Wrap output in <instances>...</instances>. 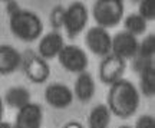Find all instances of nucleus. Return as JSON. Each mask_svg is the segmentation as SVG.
<instances>
[{"mask_svg":"<svg viewBox=\"0 0 155 128\" xmlns=\"http://www.w3.org/2000/svg\"><path fill=\"white\" fill-rule=\"evenodd\" d=\"M138 15L141 17H144L147 22H154L155 20V0H139Z\"/></svg>","mask_w":155,"mask_h":128,"instance_id":"obj_21","label":"nucleus"},{"mask_svg":"<svg viewBox=\"0 0 155 128\" xmlns=\"http://www.w3.org/2000/svg\"><path fill=\"white\" fill-rule=\"evenodd\" d=\"M139 102H141V94L131 81L121 78L109 85L106 106L115 117L121 120L132 117L138 111Z\"/></svg>","mask_w":155,"mask_h":128,"instance_id":"obj_1","label":"nucleus"},{"mask_svg":"<svg viewBox=\"0 0 155 128\" xmlns=\"http://www.w3.org/2000/svg\"><path fill=\"white\" fill-rule=\"evenodd\" d=\"M59 63L63 69L72 73H81L86 71L89 65V59L86 52L76 45H65L58 55Z\"/></svg>","mask_w":155,"mask_h":128,"instance_id":"obj_5","label":"nucleus"},{"mask_svg":"<svg viewBox=\"0 0 155 128\" xmlns=\"http://www.w3.org/2000/svg\"><path fill=\"white\" fill-rule=\"evenodd\" d=\"M0 2H5V3H7V2H10V0H0Z\"/></svg>","mask_w":155,"mask_h":128,"instance_id":"obj_28","label":"nucleus"},{"mask_svg":"<svg viewBox=\"0 0 155 128\" xmlns=\"http://www.w3.org/2000/svg\"><path fill=\"white\" fill-rule=\"evenodd\" d=\"M139 94L147 98L155 96V65L154 62L148 63L139 71Z\"/></svg>","mask_w":155,"mask_h":128,"instance_id":"obj_15","label":"nucleus"},{"mask_svg":"<svg viewBox=\"0 0 155 128\" xmlns=\"http://www.w3.org/2000/svg\"><path fill=\"white\" fill-rule=\"evenodd\" d=\"M131 2H134V3H138L139 0H131Z\"/></svg>","mask_w":155,"mask_h":128,"instance_id":"obj_29","label":"nucleus"},{"mask_svg":"<svg viewBox=\"0 0 155 128\" xmlns=\"http://www.w3.org/2000/svg\"><path fill=\"white\" fill-rule=\"evenodd\" d=\"M73 96L79 99L81 102L86 104L95 96L96 92V85H95L94 76L89 72L83 71V72L78 73V78L73 85Z\"/></svg>","mask_w":155,"mask_h":128,"instance_id":"obj_13","label":"nucleus"},{"mask_svg":"<svg viewBox=\"0 0 155 128\" xmlns=\"http://www.w3.org/2000/svg\"><path fill=\"white\" fill-rule=\"evenodd\" d=\"M0 128H13L10 123H5V121H0Z\"/></svg>","mask_w":155,"mask_h":128,"instance_id":"obj_26","label":"nucleus"},{"mask_svg":"<svg viewBox=\"0 0 155 128\" xmlns=\"http://www.w3.org/2000/svg\"><path fill=\"white\" fill-rule=\"evenodd\" d=\"M63 17H65V7L61 5L55 6L49 13V25L52 30H61L63 28Z\"/></svg>","mask_w":155,"mask_h":128,"instance_id":"obj_20","label":"nucleus"},{"mask_svg":"<svg viewBox=\"0 0 155 128\" xmlns=\"http://www.w3.org/2000/svg\"><path fill=\"white\" fill-rule=\"evenodd\" d=\"M22 65L25 73L33 84H45L50 76V65L46 59L40 58L38 53L28 50L26 55L22 56Z\"/></svg>","mask_w":155,"mask_h":128,"instance_id":"obj_6","label":"nucleus"},{"mask_svg":"<svg viewBox=\"0 0 155 128\" xmlns=\"http://www.w3.org/2000/svg\"><path fill=\"white\" fill-rule=\"evenodd\" d=\"M62 128H85L79 121H68Z\"/></svg>","mask_w":155,"mask_h":128,"instance_id":"obj_24","label":"nucleus"},{"mask_svg":"<svg viewBox=\"0 0 155 128\" xmlns=\"http://www.w3.org/2000/svg\"><path fill=\"white\" fill-rule=\"evenodd\" d=\"M3 114H5V105H3V99L0 96V121H3Z\"/></svg>","mask_w":155,"mask_h":128,"instance_id":"obj_25","label":"nucleus"},{"mask_svg":"<svg viewBox=\"0 0 155 128\" xmlns=\"http://www.w3.org/2000/svg\"><path fill=\"white\" fill-rule=\"evenodd\" d=\"M118 128H134V127H129V125H121V127H118Z\"/></svg>","mask_w":155,"mask_h":128,"instance_id":"obj_27","label":"nucleus"},{"mask_svg":"<svg viewBox=\"0 0 155 128\" xmlns=\"http://www.w3.org/2000/svg\"><path fill=\"white\" fill-rule=\"evenodd\" d=\"M139 40L137 36L128 33V32H118L115 36H112L111 53H115L122 59H134L138 52Z\"/></svg>","mask_w":155,"mask_h":128,"instance_id":"obj_11","label":"nucleus"},{"mask_svg":"<svg viewBox=\"0 0 155 128\" xmlns=\"http://www.w3.org/2000/svg\"><path fill=\"white\" fill-rule=\"evenodd\" d=\"M125 69H127V61L115 53H109L104 56L99 63V79L102 81V84L112 85L124 76Z\"/></svg>","mask_w":155,"mask_h":128,"instance_id":"obj_8","label":"nucleus"},{"mask_svg":"<svg viewBox=\"0 0 155 128\" xmlns=\"http://www.w3.org/2000/svg\"><path fill=\"white\" fill-rule=\"evenodd\" d=\"M63 46H65V42H63V36L61 35V32L52 30L39 40L38 55L46 61H49L53 58H58Z\"/></svg>","mask_w":155,"mask_h":128,"instance_id":"obj_12","label":"nucleus"},{"mask_svg":"<svg viewBox=\"0 0 155 128\" xmlns=\"http://www.w3.org/2000/svg\"><path fill=\"white\" fill-rule=\"evenodd\" d=\"M124 0H96L92 6V16L98 26L111 29L118 26L124 19Z\"/></svg>","mask_w":155,"mask_h":128,"instance_id":"obj_3","label":"nucleus"},{"mask_svg":"<svg viewBox=\"0 0 155 128\" xmlns=\"http://www.w3.org/2000/svg\"><path fill=\"white\" fill-rule=\"evenodd\" d=\"M9 28L12 35L23 42H35L43 33V22L39 15L32 10L19 9L9 16Z\"/></svg>","mask_w":155,"mask_h":128,"instance_id":"obj_2","label":"nucleus"},{"mask_svg":"<svg viewBox=\"0 0 155 128\" xmlns=\"http://www.w3.org/2000/svg\"><path fill=\"white\" fill-rule=\"evenodd\" d=\"M85 43L88 49L96 56H104L111 53L112 46V36L109 35L108 29L101 28V26H92L86 30L85 35Z\"/></svg>","mask_w":155,"mask_h":128,"instance_id":"obj_7","label":"nucleus"},{"mask_svg":"<svg viewBox=\"0 0 155 128\" xmlns=\"http://www.w3.org/2000/svg\"><path fill=\"white\" fill-rule=\"evenodd\" d=\"M73 99V91L65 84H50L45 88V101L48 105L55 108V109H65L72 105Z\"/></svg>","mask_w":155,"mask_h":128,"instance_id":"obj_9","label":"nucleus"},{"mask_svg":"<svg viewBox=\"0 0 155 128\" xmlns=\"http://www.w3.org/2000/svg\"><path fill=\"white\" fill-rule=\"evenodd\" d=\"M137 56L141 59H154L155 56V33L148 35L138 43Z\"/></svg>","mask_w":155,"mask_h":128,"instance_id":"obj_19","label":"nucleus"},{"mask_svg":"<svg viewBox=\"0 0 155 128\" xmlns=\"http://www.w3.org/2000/svg\"><path fill=\"white\" fill-rule=\"evenodd\" d=\"M22 65V53L12 45H0V75H9Z\"/></svg>","mask_w":155,"mask_h":128,"instance_id":"obj_14","label":"nucleus"},{"mask_svg":"<svg viewBox=\"0 0 155 128\" xmlns=\"http://www.w3.org/2000/svg\"><path fill=\"white\" fill-rule=\"evenodd\" d=\"M6 5H7V13H9V16H10L12 13H15L16 10H19V9H20L16 0H10V2H7Z\"/></svg>","mask_w":155,"mask_h":128,"instance_id":"obj_23","label":"nucleus"},{"mask_svg":"<svg viewBox=\"0 0 155 128\" xmlns=\"http://www.w3.org/2000/svg\"><path fill=\"white\" fill-rule=\"evenodd\" d=\"M124 28H125V32L138 38V36H141V35H144L147 32L148 22L144 17L139 16L138 13H132V15H128L124 19Z\"/></svg>","mask_w":155,"mask_h":128,"instance_id":"obj_18","label":"nucleus"},{"mask_svg":"<svg viewBox=\"0 0 155 128\" xmlns=\"http://www.w3.org/2000/svg\"><path fill=\"white\" fill-rule=\"evenodd\" d=\"M43 109L36 102H29L20 109H17L13 128H42Z\"/></svg>","mask_w":155,"mask_h":128,"instance_id":"obj_10","label":"nucleus"},{"mask_svg":"<svg viewBox=\"0 0 155 128\" xmlns=\"http://www.w3.org/2000/svg\"><path fill=\"white\" fill-rule=\"evenodd\" d=\"M89 20L88 7L82 2H73L65 7V17H63V28L66 30L68 38L75 39L78 35L85 30Z\"/></svg>","mask_w":155,"mask_h":128,"instance_id":"obj_4","label":"nucleus"},{"mask_svg":"<svg viewBox=\"0 0 155 128\" xmlns=\"http://www.w3.org/2000/svg\"><path fill=\"white\" fill-rule=\"evenodd\" d=\"M134 128H155L154 115H150V114L141 115V117L137 120V123H135V127Z\"/></svg>","mask_w":155,"mask_h":128,"instance_id":"obj_22","label":"nucleus"},{"mask_svg":"<svg viewBox=\"0 0 155 128\" xmlns=\"http://www.w3.org/2000/svg\"><path fill=\"white\" fill-rule=\"evenodd\" d=\"M3 102L13 109H20L22 106L30 102V92L25 86H12L6 91Z\"/></svg>","mask_w":155,"mask_h":128,"instance_id":"obj_16","label":"nucleus"},{"mask_svg":"<svg viewBox=\"0 0 155 128\" xmlns=\"http://www.w3.org/2000/svg\"><path fill=\"white\" fill-rule=\"evenodd\" d=\"M111 111L106 104L94 106L88 117V128H109L111 124Z\"/></svg>","mask_w":155,"mask_h":128,"instance_id":"obj_17","label":"nucleus"}]
</instances>
